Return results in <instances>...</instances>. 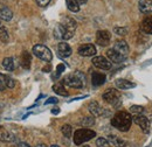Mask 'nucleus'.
<instances>
[{
    "instance_id": "f257e3e1",
    "label": "nucleus",
    "mask_w": 152,
    "mask_h": 147,
    "mask_svg": "<svg viewBox=\"0 0 152 147\" xmlns=\"http://www.w3.org/2000/svg\"><path fill=\"white\" fill-rule=\"evenodd\" d=\"M131 124H132V117L129 112L125 111L117 112L111 119V125L121 132L129 131L131 127Z\"/></svg>"
},
{
    "instance_id": "f03ea898",
    "label": "nucleus",
    "mask_w": 152,
    "mask_h": 147,
    "mask_svg": "<svg viewBox=\"0 0 152 147\" xmlns=\"http://www.w3.org/2000/svg\"><path fill=\"white\" fill-rule=\"evenodd\" d=\"M62 84L63 85H68L69 88L81 89L83 87V84H84V76L80 71H76L75 74L67 75L62 79Z\"/></svg>"
},
{
    "instance_id": "7ed1b4c3",
    "label": "nucleus",
    "mask_w": 152,
    "mask_h": 147,
    "mask_svg": "<svg viewBox=\"0 0 152 147\" xmlns=\"http://www.w3.org/2000/svg\"><path fill=\"white\" fill-rule=\"evenodd\" d=\"M96 137V132L90 129H80L74 133V144L77 146L83 145L84 143L91 140Z\"/></svg>"
},
{
    "instance_id": "20e7f679",
    "label": "nucleus",
    "mask_w": 152,
    "mask_h": 147,
    "mask_svg": "<svg viewBox=\"0 0 152 147\" xmlns=\"http://www.w3.org/2000/svg\"><path fill=\"white\" fill-rule=\"evenodd\" d=\"M33 54L45 62H50L53 60V54L50 49L43 44H35L33 47Z\"/></svg>"
},
{
    "instance_id": "39448f33",
    "label": "nucleus",
    "mask_w": 152,
    "mask_h": 147,
    "mask_svg": "<svg viewBox=\"0 0 152 147\" xmlns=\"http://www.w3.org/2000/svg\"><path fill=\"white\" fill-rule=\"evenodd\" d=\"M102 97H103V99L107 103L111 104L115 108L119 106L122 104V102H121V93H119V91H117L116 89H108L107 91L103 93Z\"/></svg>"
},
{
    "instance_id": "423d86ee",
    "label": "nucleus",
    "mask_w": 152,
    "mask_h": 147,
    "mask_svg": "<svg viewBox=\"0 0 152 147\" xmlns=\"http://www.w3.org/2000/svg\"><path fill=\"white\" fill-rule=\"evenodd\" d=\"M132 122H134V124H137L145 134H148L150 132V122L145 116H143V114L133 116Z\"/></svg>"
},
{
    "instance_id": "0eeeda50",
    "label": "nucleus",
    "mask_w": 152,
    "mask_h": 147,
    "mask_svg": "<svg viewBox=\"0 0 152 147\" xmlns=\"http://www.w3.org/2000/svg\"><path fill=\"white\" fill-rule=\"evenodd\" d=\"M74 35V33L67 31L66 28H63L60 23L57 25L54 29V37L57 40H63V41H67V40H70Z\"/></svg>"
},
{
    "instance_id": "6e6552de",
    "label": "nucleus",
    "mask_w": 152,
    "mask_h": 147,
    "mask_svg": "<svg viewBox=\"0 0 152 147\" xmlns=\"http://www.w3.org/2000/svg\"><path fill=\"white\" fill-rule=\"evenodd\" d=\"M93 64L96 68L102 69V70H109V69H111V65H113L111 62L108 58H105L104 56H95L93 58Z\"/></svg>"
},
{
    "instance_id": "1a4fd4ad",
    "label": "nucleus",
    "mask_w": 152,
    "mask_h": 147,
    "mask_svg": "<svg viewBox=\"0 0 152 147\" xmlns=\"http://www.w3.org/2000/svg\"><path fill=\"white\" fill-rule=\"evenodd\" d=\"M77 53L80 56L83 57H90V56H95L96 54V47L91 43H86L78 47Z\"/></svg>"
},
{
    "instance_id": "9d476101",
    "label": "nucleus",
    "mask_w": 152,
    "mask_h": 147,
    "mask_svg": "<svg viewBox=\"0 0 152 147\" xmlns=\"http://www.w3.org/2000/svg\"><path fill=\"white\" fill-rule=\"evenodd\" d=\"M111 35L108 31H98L96 33V43L101 47H107L110 43Z\"/></svg>"
},
{
    "instance_id": "9b49d317",
    "label": "nucleus",
    "mask_w": 152,
    "mask_h": 147,
    "mask_svg": "<svg viewBox=\"0 0 152 147\" xmlns=\"http://www.w3.org/2000/svg\"><path fill=\"white\" fill-rule=\"evenodd\" d=\"M60 25H61L63 28H66L67 31L72 32V33L75 32L76 27H77L76 21L73 18H70V17H63L62 20H61V22H60Z\"/></svg>"
},
{
    "instance_id": "f8f14e48",
    "label": "nucleus",
    "mask_w": 152,
    "mask_h": 147,
    "mask_svg": "<svg viewBox=\"0 0 152 147\" xmlns=\"http://www.w3.org/2000/svg\"><path fill=\"white\" fill-rule=\"evenodd\" d=\"M107 56H108V58H109L111 62H114V63H122V62H124V61L126 60V56L119 54L118 52H116V50H115L114 48L108 49V52H107Z\"/></svg>"
},
{
    "instance_id": "ddd939ff",
    "label": "nucleus",
    "mask_w": 152,
    "mask_h": 147,
    "mask_svg": "<svg viewBox=\"0 0 152 147\" xmlns=\"http://www.w3.org/2000/svg\"><path fill=\"white\" fill-rule=\"evenodd\" d=\"M57 53H58V55L61 56V57H69V56L72 55L73 50H72L70 46L67 42L62 41V42H60L57 44Z\"/></svg>"
},
{
    "instance_id": "4468645a",
    "label": "nucleus",
    "mask_w": 152,
    "mask_h": 147,
    "mask_svg": "<svg viewBox=\"0 0 152 147\" xmlns=\"http://www.w3.org/2000/svg\"><path fill=\"white\" fill-rule=\"evenodd\" d=\"M114 49L116 52H118L119 54H122V55L124 56H126L129 54V46H128V43L124 40L116 41L114 44Z\"/></svg>"
},
{
    "instance_id": "2eb2a0df",
    "label": "nucleus",
    "mask_w": 152,
    "mask_h": 147,
    "mask_svg": "<svg viewBox=\"0 0 152 147\" xmlns=\"http://www.w3.org/2000/svg\"><path fill=\"white\" fill-rule=\"evenodd\" d=\"M115 85L117 89H121V90H128V89H132L136 87V84L133 82H130L128 79H124V78H118L115 81Z\"/></svg>"
},
{
    "instance_id": "dca6fc26",
    "label": "nucleus",
    "mask_w": 152,
    "mask_h": 147,
    "mask_svg": "<svg viewBox=\"0 0 152 147\" xmlns=\"http://www.w3.org/2000/svg\"><path fill=\"white\" fill-rule=\"evenodd\" d=\"M88 110H89V112H90L94 117H99V116H102V114L104 113V109H103L97 102H95V100H93V102L89 103Z\"/></svg>"
},
{
    "instance_id": "f3484780",
    "label": "nucleus",
    "mask_w": 152,
    "mask_h": 147,
    "mask_svg": "<svg viewBox=\"0 0 152 147\" xmlns=\"http://www.w3.org/2000/svg\"><path fill=\"white\" fill-rule=\"evenodd\" d=\"M107 76L102 73H93L91 75V83L94 87H101L105 83Z\"/></svg>"
},
{
    "instance_id": "a211bd4d",
    "label": "nucleus",
    "mask_w": 152,
    "mask_h": 147,
    "mask_svg": "<svg viewBox=\"0 0 152 147\" xmlns=\"http://www.w3.org/2000/svg\"><path fill=\"white\" fill-rule=\"evenodd\" d=\"M138 7L142 13H145V14L152 13V0H139Z\"/></svg>"
},
{
    "instance_id": "6ab92c4d",
    "label": "nucleus",
    "mask_w": 152,
    "mask_h": 147,
    "mask_svg": "<svg viewBox=\"0 0 152 147\" xmlns=\"http://www.w3.org/2000/svg\"><path fill=\"white\" fill-rule=\"evenodd\" d=\"M20 63L25 69H29L31 68V63H32V54H29L28 52H23L20 57Z\"/></svg>"
},
{
    "instance_id": "aec40b11",
    "label": "nucleus",
    "mask_w": 152,
    "mask_h": 147,
    "mask_svg": "<svg viewBox=\"0 0 152 147\" xmlns=\"http://www.w3.org/2000/svg\"><path fill=\"white\" fill-rule=\"evenodd\" d=\"M140 29L145 34H152V17H146L142 21Z\"/></svg>"
},
{
    "instance_id": "412c9836",
    "label": "nucleus",
    "mask_w": 152,
    "mask_h": 147,
    "mask_svg": "<svg viewBox=\"0 0 152 147\" xmlns=\"http://www.w3.org/2000/svg\"><path fill=\"white\" fill-rule=\"evenodd\" d=\"M109 144H111L115 147H128V143L122 140L121 138L116 137V135H109Z\"/></svg>"
},
{
    "instance_id": "4be33fe9",
    "label": "nucleus",
    "mask_w": 152,
    "mask_h": 147,
    "mask_svg": "<svg viewBox=\"0 0 152 147\" xmlns=\"http://www.w3.org/2000/svg\"><path fill=\"white\" fill-rule=\"evenodd\" d=\"M13 18V12L8 7H2L0 8V19L4 21H11Z\"/></svg>"
},
{
    "instance_id": "5701e85b",
    "label": "nucleus",
    "mask_w": 152,
    "mask_h": 147,
    "mask_svg": "<svg viewBox=\"0 0 152 147\" xmlns=\"http://www.w3.org/2000/svg\"><path fill=\"white\" fill-rule=\"evenodd\" d=\"M2 67L7 70V71H13L15 69V64H14V60L12 57H5L2 60Z\"/></svg>"
},
{
    "instance_id": "b1692460",
    "label": "nucleus",
    "mask_w": 152,
    "mask_h": 147,
    "mask_svg": "<svg viewBox=\"0 0 152 147\" xmlns=\"http://www.w3.org/2000/svg\"><path fill=\"white\" fill-rule=\"evenodd\" d=\"M53 90H54L55 93L60 95V96H63V97H67V96H68V91L66 90V88H64V85H63L62 83H56V84H54V85H53Z\"/></svg>"
},
{
    "instance_id": "393cba45",
    "label": "nucleus",
    "mask_w": 152,
    "mask_h": 147,
    "mask_svg": "<svg viewBox=\"0 0 152 147\" xmlns=\"http://www.w3.org/2000/svg\"><path fill=\"white\" fill-rule=\"evenodd\" d=\"M0 140L10 143V141H14L15 137L13 134H11L10 132H7V131H0Z\"/></svg>"
},
{
    "instance_id": "a878e982",
    "label": "nucleus",
    "mask_w": 152,
    "mask_h": 147,
    "mask_svg": "<svg viewBox=\"0 0 152 147\" xmlns=\"http://www.w3.org/2000/svg\"><path fill=\"white\" fill-rule=\"evenodd\" d=\"M66 4H67V7L69 11H72L74 13L80 11V5L76 0H66Z\"/></svg>"
},
{
    "instance_id": "bb28decb",
    "label": "nucleus",
    "mask_w": 152,
    "mask_h": 147,
    "mask_svg": "<svg viewBox=\"0 0 152 147\" xmlns=\"http://www.w3.org/2000/svg\"><path fill=\"white\" fill-rule=\"evenodd\" d=\"M61 132H62V134H63L66 138H72V135H73V127H72L70 125L66 124V125H63V126L61 127Z\"/></svg>"
},
{
    "instance_id": "cd10ccee",
    "label": "nucleus",
    "mask_w": 152,
    "mask_h": 147,
    "mask_svg": "<svg viewBox=\"0 0 152 147\" xmlns=\"http://www.w3.org/2000/svg\"><path fill=\"white\" fill-rule=\"evenodd\" d=\"M10 40V35H8V31L5 27H0V41L4 43H7Z\"/></svg>"
},
{
    "instance_id": "c85d7f7f",
    "label": "nucleus",
    "mask_w": 152,
    "mask_h": 147,
    "mask_svg": "<svg viewBox=\"0 0 152 147\" xmlns=\"http://www.w3.org/2000/svg\"><path fill=\"white\" fill-rule=\"evenodd\" d=\"M95 124V119H94V117H84L82 120H81V125L82 126H87V127H89V126H93Z\"/></svg>"
},
{
    "instance_id": "c756f323",
    "label": "nucleus",
    "mask_w": 152,
    "mask_h": 147,
    "mask_svg": "<svg viewBox=\"0 0 152 147\" xmlns=\"http://www.w3.org/2000/svg\"><path fill=\"white\" fill-rule=\"evenodd\" d=\"M129 110H130L129 113H132V114H134V116H137V114H142L145 109H144L143 106H140V105H132Z\"/></svg>"
},
{
    "instance_id": "7c9ffc66",
    "label": "nucleus",
    "mask_w": 152,
    "mask_h": 147,
    "mask_svg": "<svg viewBox=\"0 0 152 147\" xmlns=\"http://www.w3.org/2000/svg\"><path fill=\"white\" fill-rule=\"evenodd\" d=\"M96 146L97 147H110V144L108 141V139L105 138H97L96 139Z\"/></svg>"
},
{
    "instance_id": "2f4dec72",
    "label": "nucleus",
    "mask_w": 152,
    "mask_h": 147,
    "mask_svg": "<svg viewBox=\"0 0 152 147\" xmlns=\"http://www.w3.org/2000/svg\"><path fill=\"white\" fill-rule=\"evenodd\" d=\"M114 32L119 36H124V35L128 34V28H125V27H115Z\"/></svg>"
},
{
    "instance_id": "473e14b6",
    "label": "nucleus",
    "mask_w": 152,
    "mask_h": 147,
    "mask_svg": "<svg viewBox=\"0 0 152 147\" xmlns=\"http://www.w3.org/2000/svg\"><path fill=\"white\" fill-rule=\"evenodd\" d=\"M5 84H6V88L13 89V88L15 87V81H14L13 78H11L10 76H6V82H5Z\"/></svg>"
},
{
    "instance_id": "72a5a7b5",
    "label": "nucleus",
    "mask_w": 152,
    "mask_h": 147,
    "mask_svg": "<svg viewBox=\"0 0 152 147\" xmlns=\"http://www.w3.org/2000/svg\"><path fill=\"white\" fill-rule=\"evenodd\" d=\"M5 82H6V76L2 75V74H0V91H4L5 90V88H6Z\"/></svg>"
},
{
    "instance_id": "f704fd0d",
    "label": "nucleus",
    "mask_w": 152,
    "mask_h": 147,
    "mask_svg": "<svg viewBox=\"0 0 152 147\" xmlns=\"http://www.w3.org/2000/svg\"><path fill=\"white\" fill-rule=\"evenodd\" d=\"M50 1L52 0H37V4H38L40 7H46V6L49 5Z\"/></svg>"
},
{
    "instance_id": "c9c22d12",
    "label": "nucleus",
    "mask_w": 152,
    "mask_h": 147,
    "mask_svg": "<svg viewBox=\"0 0 152 147\" xmlns=\"http://www.w3.org/2000/svg\"><path fill=\"white\" fill-rule=\"evenodd\" d=\"M64 69H66V67H64V64H58L56 68V77H58L60 75H61V73H63L64 71Z\"/></svg>"
},
{
    "instance_id": "e433bc0d",
    "label": "nucleus",
    "mask_w": 152,
    "mask_h": 147,
    "mask_svg": "<svg viewBox=\"0 0 152 147\" xmlns=\"http://www.w3.org/2000/svg\"><path fill=\"white\" fill-rule=\"evenodd\" d=\"M57 102H58L57 98H55V97H50V98H48V100H46L45 104H46V105H47V104H56Z\"/></svg>"
},
{
    "instance_id": "4c0bfd02",
    "label": "nucleus",
    "mask_w": 152,
    "mask_h": 147,
    "mask_svg": "<svg viewBox=\"0 0 152 147\" xmlns=\"http://www.w3.org/2000/svg\"><path fill=\"white\" fill-rule=\"evenodd\" d=\"M52 113H53V114H58V113H60V109H58V108L52 109Z\"/></svg>"
},
{
    "instance_id": "58836bf2",
    "label": "nucleus",
    "mask_w": 152,
    "mask_h": 147,
    "mask_svg": "<svg viewBox=\"0 0 152 147\" xmlns=\"http://www.w3.org/2000/svg\"><path fill=\"white\" fill-rule=\"evenodd\" d=\"M18 146H19V147H31L28 144H27V143H20Z\"/></svg>"
},
{
    "instance_id": "ea45409f",
    "label": "nucleus",
    "mask_w": 152,
    "mask_h": 147,
    "mask_svg": "<svg viewBox=\"0 0 152 147\" xmlns=\"http://www.w3.org/2000/svg\"><path fill=\"white\" fill-rule=\"evenodd\" d=\"M77 2H78V5H82V4H86L88 0H76Z\"/></svg>"
},
{
    "instance_id": "a19ab883",
    "label": "nucleus",
    "mask_w": 152,
    "mask_h": 147,
    "mask_svg": "<svg viewBox=\"0 0 152 147\" xmlns=\"http://www.w3.org/2000/svg\"><path fill=\"white\" fill-rule=\"evenodd\" d=\"M42 70H43V71H49V70H50V68H49V67H46V68H43Z\"/></svg>"
},
{
    "instance_id": "79ce46f5",
    "label": "nucleus",
    "mask_w": 152,
    "mask_h": 147,
    "mask_svg": "<svg viewBox=\"0 0 152 147\" xmlns=\"http://www.w3.org/2000/svg\"><path fill=\"white\" fill-rule=\"evenodd\" d=\"M37 147H47L45 144H39V145H37Z\"/></svg>"
},
{
    "instance_id": "37998d69",
    "label": "nucleus",
    "mask_w": 152,
    "mask_h": 147,
    "mask_svg": "<svg viewBox=\"0 0 152 147\" xmlns=\"http://www.w3.org/2000/svg\"><path fill=\"white\" fill-rule=\"evenodd\" d=\"M81 147H90L89 145H81Z\"/></svg>"
},
{
    "instance_id": "c03bdc74",
    "label": "nucleus",
    "mask_w": 152,
    "mask_h": 147,
    "mask_svg": "<svg viewBox=\"0 0 152 147\" xmlns=\"http://www.w3.org/2000/svg\"><path fill=\"white\" fill-rule=\"evenodd\" d=\"M50 147H60V146H57V145H52Z\"/></svg>"
},
{
    "instance_id": "a18cd8bd",
    "label": "nucleus",
    "mask_w": 152,
    "mask_h": 147,
    "mask_svg": "<svg viewBox=\"0 0 152 147\" xmlns=\"http://www.w3.org/2000/svg\"><path fill=\"white\" fill-rule=\"evenodd\" d=\"M0 27H1V23H0Z\"/></svg>"
}]
</instances>
